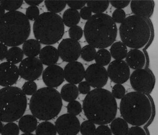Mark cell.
<instances>
[{
    "label": "cell",
    "mask_w": 158,
    "mask_h": 135,
    "mask_svg": "<svg viewBox=\"0 0 158 135\" xmlns=\"http://www.w3.org/2000/svg\"><path fill=\"white\" fill-rule=\"evenodd\" d=\"M130 1H111L110 3L117 9H122L127 7L130 3Z\"/></svg>",
    "instance_id": "obj_44"
},
{
    "label": "cell",
    "mask_w": 158,
    "mask_h": 135,
    "mask_svg": "<svg viewBox=\"0 0 158 135\" xmlns=\"http://www.w3.org/2000/svg\"><path fill=\"white\" fill-rule=\"evenodd\" d=\"M155 2L153 1H132L130 7L132 12L138 16L150 18L154 10Z\"/></svg>",
    "instance_id": "obj_18"
},
{
    "label": "cell",
    "mask_w": 158,
    "mask_h": 135,
    "mask_svg": "<svg viewBox=\"0 0 158 135\" xmlns=\"http://www.w3.org/2000/svg\"><path fill=\"white\" fill-rule=\"evenodd\" d=\"M85 67L78 61L68 63L64 69L65 79L69 83L79 84L82 81L85 77Z\"/></svg>",
    "instance_id": "obj_17"
},
{
    "label": "cell",
    "mask_w": 158,
    "mask_h": 135,
    "mask_svg": "<svg viewBox=\"0 0 158 135\" xmlns=\"http://www.w3.org/2000/svg\"><path fill=\"white\" fill-rule=\"evenodd\" d=\"M23 51L20 48L13 47L8 50L6 59L10 63L17 64L23 60Z\"/></svg>",
    "instance_id": "obj_27"
},
{
    "label": "cell",
    "mask_w": 158,
    "mask_h": 135,
    "mask_svg": "<svg viewBox=\"0 0 158 135\" xmlns=\"http://www.w3.org/2000/svg\"><path fill=\"white\" fill-rule=\"evenodd\" d=\"M43 63L36 57H27L23 60L19 66L20 76L25 80L34 81L43 73Z\"/></svg>",
    "instance_id": "obj_10"
},
{
    "label": "cell",
    "mask_w": 158,
    "mask_h": 135,
    "mask_svg": "<svg viewBox=\"0 0 158 135\" xmlns=\"http://www.w3.org/2000/svg\"><path fill=\"white\" fill-rule=\"evenodd\" d=\"M111 93L116 99H121L126 95V89L122 84H116L112 89Z\"/></svg>",
    "instance_id": "obj_39"
},
{
    "label": "cell",
    "mask_w": 158,
    "mask_h": 135,
    "mask_svg": "<svg viewBox=\"0 0 158 135\" xmlns=\"http://www.w3.org/2000/svg\"><path fill=\"white\" fill-rule=\"evenodd\" d=\"M95 124L89 120L83 121L80 128V132L83 135H95Z\"/></svg>",
    "instance_id": "obj_34"
},
{
    "label": "cell",
    "mask_w": 158,
    "mask_h": 135,
    "mask_svg": "<svg viewBox=\"0 0 158 135\" xmlns=\"http://www.w3.org/2000/svg\"><path fill=\"white\" fill-rule=\"evenodd\" d=\"M107 72L110 80L116 84L125 83L130 76L129 67L123 60H115L110 63Z\"/></svg>",
    "instance_id": "obj_14"
},
{
    "label": "cell",
    "mask_w": 158,
    "mask_h": 135,
    "mask_svg": "<svg viewBox=\"0 0 158 135\" xmlns=\"http://www.w3.org/2000/svg\"><path fill=\"white\" fill-rule=\"evenodd\" d=\"M27 108V98L16 86L4 87L0 90V120L4 123L20 119Z\"/></svg>",
    "instance_id": "obj_7"
},
{
    "label": "cell",
    "mask_w": 158,
    "mask_h": 135,
    "mask_svg": "<svg viewBox=\"0 0 158 135\" xmlns=\"http://www.w3.org/2000/svg\"><path fill=\"white\" fill-rule=\"evenodd\" d=\"M64 30L61 16L49 12L40 15L33 25V32L36 40L47 45L59 41L64 34Z\"/></svg>",
    "instance_id": "obj_8"
},
{
    "label": "cell",
    "mask_w": 158,
    "mask_h": 135,
    "mask_svg": "<svg viewBox=\"0 0 158 135\" xmlns=\"http://www.w3.org/2000/svg\"><path fill=\"white\" fill-rule=\"evenodd\" d=\"M63 106L58 90L51 87L39 89L31 98L29 108L34 117L40 120L48 121L59 114Z\"/></svg>",
    "instance_id": "obj_5"
},
{
    "label": "cell",
    "mask_w": 158,
    "mask_h": 135,
    "mask_svg": "<svg viewBox=\"0 0 158 135\" xmlns=\"http://www.w3.org/2000/svg\"><path fill=\"white\" fill-rule=\"evenodd\" d=\"M35 133L38 135H56L57 133L56 126L52 123L45 121L37 126Z\"/></svg>",
    "instance_id": "obj_29"
},
{
    "label": "cell",
    "mask_w": 158,
    "mask_h": 135,
    "mask_svg": "<svg viewBox=\"0 0 158 135\" xmlns=\"http://www.w3.org/2000/svg\"><path fill=\"white\" fill-rule=\"evenodd\" d=\"M42 79L48 87L53 88L58 87L64 81V70L58 65L48 66L43 71Z\"/></svg>",
    "instance_id": "obj_15"
},
{
    "label": "cell",
    "mask_w": 158,
    "mask_h": 135,
    "mask_svg": "<svg viewBox=\"0 0 158 135\" xmlns=\"http://www.w3.org/2000/svg\"><path fill=\"white\" fill-rule=\"evenodd\" d=\"M45 6L49 12L57 14L64 9L67 6V1H44Z\"/></svg>",
    "instance_id": "obj_31"
},
{
    "label": "cell",
    "mask_w": 158,
    "mask_h": 135,
    "mask_svg": "<svg viewBox=\"0 0 158 135\" xmlns=\"http://www.w3.org/2000/svg\"><path fill=\"white\" fill-rule=\"evenodd\" d=\"M0 48H1V60L2 61L4 58H6V56L7 54V46L4 43L2 42H0Z\"/></svg>",
    "instance_id": "obj_48"
},
{
    "label": "cell",
    "mask_w": 158,
    "mask_h": 135,
    "mask_svg": "<svg viewBox=\"0 0 158 135\" xmlns=\"http://www.w3.org/2000/svg\"><path fill=\"white\" fill-rule=\"evenodd\" d=\"M30 32L29 19L20 11L7 12L1 19L0 40L7 47H17L23 44Z\"/></svg>",
    "instance_id": "obj_3"
},
{
    "label": "cell",
    "mask_w": 158,
    "mask_h": 135,
    "mask_svg": "<svg viewBox=\"0 0 158 135\" xmlns=\"http://www.w3.org/2000/svg\"><path fill=\"white\" fill-rule=\"evenodd\" d=\"M81 17L77 10L69 9L63 13L62 20L65 25L69 27L76 26L80 21Z\"/></svg>",
    "instance_id": "obj_24"
},
{
    "label": "cell",
    "mask_w": 158,
    "mask_h": 135,
    "mask_svg": "<svg viewBox=\"0 0 158 135\" xmlns=\"http://www.w3.org/2000/svg\"><path fill=\"white\" fill-rule=\"evenodd\" d=\"M86 4L92 12L95 15L103 13L109 7L110 2L109 1H86Z\"/></svg>",
    "instance_id": "obj_28"
},
{
    "label": "cell",
    "mask_w": 158,
    "mask_h": 135,
    "mask_svg": "<svg viewBox=\"0 0 158 135\" xmlns=\"http://www.w3.org/2000/svg\"><path fill=\"white\" fill-rule=\"evenodd\" d=\"M2 121H1V123H0V124H1V130H0V132L1 133L2 131V130H3V124H2Z\"/></svg>",
    "instance_id": "obj_51"
},
{
    "label": "cell",
    "mask_w": 158,
    "mask_h": 135,
    "mask_svg": "<svg viewBox=\"0 0 158 135\" xmlns=\"http://www.w3.org/2000/svg\"><path fill=\"white\" fill-rule=\"evenodd\" d=\"M55 126L59 135H76L80 132V123L76 116L68 113L58 117Z\"/></svg>",
    "instance_id": "obj_13"
},
{
    "label": "cell",
    "mask_w": 158,
    "mask_h": 135,
    "mask_svg": "<svg viewBox=\"0 0 158 135\" xmlns=\"http://www.w3.org/2000/svg\"><path fill=\"white\" fill-rule=\"evenodd\" d=\"M80 15L83 20H88L92 16V12L89 7L85 6L80 10Z\"/></svg>",
    "instance_id": "obj_47"
},
{
    "label": "cell",
    "mask_w": 158,
    "mask_h": 135,
    "mask_svg": "<svg viewBox=\"0 0 158 135\" xmlns=\"http://www.w3.org/2000/svg\"><path fill=\"white\" fill-rule=\"evenodd\" d=\"M67 108L68 113L75 116L79 115L82 111V107L81 103L76 100L69 102Z\"/></svg>",
    "instance_id": "obj_36"
},
{
    "label": "cell",
    "mask_w": 158,
    "mask_h": 135,
    "mask_svg": "<svg viewBox=\"0 0 158 135\" xmlns=\"http://www.w3.org/2000/svg\"><path fill=\"white\" fill-rule=\"evenodd\" d=\"M108 78L106 69L97 63L90 65L85 71V79L94 88H102L105 86Z\"/></svg>",
    "instance_id": "obj_11"
},
{
    "label": "cell",
    "mask_w": 158,
    "mask_h": 135,
    "mask_svg": "<svg viewBox=\"0 0 158 135\" xmlns=\"http://www.w3.org/2000/svg\"><path fill=\"white\" fill-rule=\"evenodd\" d=\"M128 135H146L145 131L139 126H135L129 128Z\"/></svg>",
    "instance_id": "obj_46"
},
{
    "label": "cell",
    "mask_w": 158,
    "mask_h": 135,
    "mask_svg": "<svg viewBox=\"0 0 158 135\" xmlns=\"http://www.w3.org/2000/svg\"><path fill=\"white\" fill-rule=\"evenodd\" d=\"M19 126L21 132L27 135L31 134L36 130L38 126V120L33 115H27L20 118L19 121Z\"/></svg>",
    "instance_id": "obj_21"
},
{
    "label": "cell",
    "mask_w": 158,
    "mask_h": 135,
    "mask_svg": "<svg viewBox=\"0 0 158 135\" xmlns=\"http://www.w3.org/2000/svg\"><path fill=\"white\" fill-rule=\"evenodd\" d=\"M82 109L86 118L94 124H106L115 118L118 104L110 91L96 88L86 95L83 101Z\"/></svg>",
    "instance_id": "obj_1"
},
{
    "label": "cell",
    "mask_w": 158,
    "mask_h": 135,
    "mask_svg": "<svg viewBox=\"0 0 158 135\" xmlns=\"http://www.w3.org/2000/svg\"><path fill=\"white\" fill-rule=\"evenodd\" d=\"M40 60L43 65L47 66L54 65L59 59L58 49L52 45H47L41 50Z\"/></svg>",
    "instance_id": "obj_20"
},
{
    "label": "cell",
    "mask_w": 158,
    "mask_h": 135,
    "mask_svg": "<svg viewBox=\"0 0 158 135\" xmlns=\"http://www.w3.org/2000/svg\"><path fill=\"white\" fill-rule=\"evenodd\" d=\"M81 44L79 42L71 38L64 39L58 46L59 57L63 61L71 62L76 61L81 56Z\"/></svg>",
    "instance_id": "obj_12"
},
{
    "label": "cell",
    "mask_w": 158,
    "mask_h": 135,
    "mask_svg": "<svg viewBox=\"0 0 158 135\" xmlns=\"http://www.w3.org/2000/svg\"><path fill=\"white\" fill-rule=\"evenodd\" d=\"M67 4L71 9L77 10L85 7V5L86 4V1H67Z\"/></svg>",
    "instance_id": "obj_45"
},
{
    "label": "cell",
    "mask_w": 158,
    "mask_h": 135,
    "mask_svg": "<svg viewBox=\"0 0 158 135\" xmlns=\"http://www.w3.org/2000/svg\"><path fill=\"white\" fill-rule=\"evenodd\" d=\"M79 84L78 89L80 94L87 95L91 91V86L86 81H82Z\"/></svg>",
    "instance_id": "obj_43"
},
{
    "label": "cell",
    "mask_w": 158,
    "mask_h": 135,
    "mask_svg": "<svg viewBox=\"0 0 158 135\" xmlns=\"http://www.w3.org/2000/svg\"><path fill=\"white\" fill-rule=\"evenodd\" d=\"M38 86L33 81H28L24 83L22 90L26 95H32L37 91Z\"/></svg>",
    "instance_id": "obj_37"
},
{
    "label": "cell",
    "mask_w": 158,
    "mask_h": 135,
    "mask_svg": "<svg viewBox=\"0 0 158 135\" xmlns=\"http://www.w3.org/2000/svg\"><path fill=\"white\" fill-rule=\"evenodd\" d=\"M119 34L122 43L131 49H140L147 44L151 36V29L146 18L130 15L121 23Z\"/></svg>",
    "instance_id": "obj_6"
},
{
    "label": "cell",
    "mask_w": 158,
    "mask_h": 135,
    "mask_svg": "<svg viewBox=\"0 0 158 135\" xmlns=\"http://www.w3.org/2000/svg\"><path fill=\"white\" fill-rule=\"evenodd\" d=\"M20 133V128L16 124L9 123L4 126L1 134L2 135H19Z\"/></svg>",
    "instance_id": "obj_35"
},
{
    "label": "cell",
    "mask_w": 158,
    "mask_h": 135,
    "mask_svg": "<svg viewBox=\"0 0 158 135\" xmlns=\"http://www.w3.org/2000/svg\"><path fill=\"white\" fill-rule=\"evenodd\" d=\"M0 10H1V19H2L4 16V15L6 14V12H5L6 10L1 6H0Z\"/></svg>",
    "instance_id": "obj_50"
},
{
    "label": "cell",
    "mask_w": 158,
    "mask_h": 135,
    "mask_svg": "<svg viewBox=\"0 0 158 135\" xmlns=\"http://www.w3.org/2000/svg\"><path fill=\"white\" fill-rule=\"evenodd\" d=\"M111 56L110 52L106 49H100L98 50L95 54V63L101 66H106L110 63Z\"/></svg>",
    "instance_id": "obj_30"
},
{
    "label": "cell",
    "mask_w": 158,
    "mask_h": 135,
    "mask_svg": "<svg viewBox=\"0 0 158 135\" xmlns=\"http://www.w3.org/2000/svg\"><path fill=\"white\" fill-rule=\"evenodd\" d=\"M110 127L112 133L114 135H128L129 126L124 119L117 118L111 122Z\"/></svg>",
    "instance_id": "obj_25"
},
{
    "label": "cell",
    "mask_w": 158,
    "mask_h": 135,
    "mask_svg": "<svg viewBox=\"0 0 158 135\" xmlns=\"http://www.w3.org/2000/svg\"><path fill=\"white\" fill-rule=\"evenodd\" d=\"M110 51L111 56L113 58L118 60L124 59L128 53L127 47L120 41L113 43L111 45Z\"/></svg>",
    "instance_id": "obj_26"
},
{
    "label": "cell",
    "mask_w": 158,
    "mask_h": 135,
    "mask_svg": "<svg viewBox=\"0 0 158 135\" xmlns=\"http://www.w3.org/2000/svg\"><path fill=\"white\" fill-rule=\"evenodd\" d=\"M23 0H1L0 6L9 12L16 11L23 3Z\"/></svg>",
    "instance_id": "obj_32"
},
{
    "label": "cell",
    "mask_w": 158,
    "mask_h": 135,
    "mask_svg": "<svg viewBox=\"0 0 158 135\" xmlns=\"http://www.w3.org/2000/svg\"><path fill=\"white\" fill-rule=\"evenodd\" d=\"M132 88L137 92L149 94L155 86V80L151 72L146 69H141L134 71L130 76Z\"/></svg>",
    "instance_id": "obj_9"
},
{
    "label": "cell",
    "mask_w": 158,
    "mask_h": 135,
    "mask_svg": "<svg viewBox=\"0 0 158 135\" xmlns=\"http://www.w3.org/2000/svg\"><path fill=\"white\" fill-rule=\"evenodd\" d=\"M112 133L111 129L105 124H101L96 128L95 135H111Z\"/></svg>",
    "instance_id": "obj_42"
},
{
    "label": "cell",
    "mask_w": 158,
    "mask_h": 135,
    "mask_svg": "<svg viewBox=\"0 0 158 135\" xmlns=\"http://www.w3.org/2000/svg\"><path fill=\"white\" fill-rule=\"evenodd\" d=\"M22 50L27 57H35L41 51V44L36 39H29L23 44Z\"/></svg>",
    "instance_id": "obj_22"
},
{
    "label": "cell",
    "mask_w": 158,
    "mask_h": 135,
    "mask_svg": "<svg viewBox=\"0 0 158 135\" xmlns=\"http://www.w3.org/2000/svg\"><path fill=\"white\" fill-rule=\"evenodd\" d=\"M19 76V68L15 64L9 62L1 63L0 83L1 86H12L18 81Z\"/></svg>",
    "instance_id": "obj_16"
},
{
    "label": "cell",
    "mask_w": 158,
    "mask_h": 135,
    "mask_svg": "<svg viewBox=\"0 0 158 135\" xmlns=\"http://www.w3.org/2000/svg\"><path fill=\"white\" fill-rule=\"evenodd\" d=\"M122 118L132 126H141L150 120L152 114V106L147 95L137 91L126 94L120 103Z\"/></svg>",
    "instance_id": "obj_4"
},
{
    "label": "cell",
    "mask_w": 158,
    "mask_h": 135,
    "mask_svg": "<svg viewBox=\"0 0 158 135\" xmlns=\"http://www.w3.org/2000/svg\"><path fill=\"white\" fill-rule=\"evenodd\" d=\"M112 18L115 23H121L126 18V12L123 9H115L112 13Z\"/></svg>",
    "instance_id": "obj_41"
},
{
    "label": "cell",
    "mask_w": 158,
    "mask_h": 135,
    "mask_svg": "<svg viewBox=\"0 0 158 135\" xmlns=\"http://www.w3.org/2000/svg\"><path fill=\"white\" fill-rule=\"evenodd\" d=\"M24 2L30 6H36L42 3L43 2V0H41V1H24Z\"/></svg>",
    "instance_id": "obj_49"
},
{
    "label": "cell",
    "mask_w": 158,
    "mask_h": 135,
    "mask_svg": "<svg viewBox=\"0 0 158 135\" xmlns=\"http://www.w3.org/2000/svg\"><path fill=\"white\" fill-rule=\"evenodd\" d=\"M78 87L75 84L67 83L61 88L60 95L63 100L66 102L75 100L79 95Z\"/></svg>",
    "instance_id": "obj_23"
},
{
    "label": "cell",
    "mask_w": 158,
    "mask_h": 135,
    "mask_svg": "<svg viewBox=\"0 0 158 135\" xmlns=\"http://www.w3.org/2000/svg\"><path fill=\"white\" fill-rule=\"evenodd\" d=\"M126 58V63L128 66L135 70L143 68L146 64L145 56L139 49H130Z\"/></svg>",
    "instance_id": "obj_19"
},
{
    "label": "cell",
    "mask_w": 158,
    "mask_h": 135,
    "mask_svg": "<svg viewBox=\"0 0 158 135\" xmlns=\"http://www.w3.org/2000/svg\"><path fill=\"white\" fill-rule=\"evenodd\" d=\"M83 31L82 27L78 25L70 27L69 30V36L73 40L78 41L80 40L83 36Z\"/></svg>",
    "instance_id": "obj_38"
},
{
    "label": "cell",
    "mask_w": 158,
    "mask_h": 135,
    "mask_svg": "<svg viewBox=\"0 0 158 135\" xmlns=\"http://www.w3.org/2000/svg\"><path fill=\"white\" fill-rule=\"evenodd\" d=\"M96 53L97 51L95 48L90 44H87L81 49V58L85 61H92L94 60Z\"/></svg>",
    "instance_id": "obj_33"
},
{
    "label": "cell",
    "mask_w": 158,
    "mask_h": 135,
    "mask_svg": "<svg viewBox=\"0 0 158 135\" xmlns=\"http://www.w3.org/2000/svg\"><path fill=\"white\" fill-rule=\"evenodd\" d=\"M25 15L29 20L35 21L40 15L39 9L35 6H30L27 9Z\"/></svg>",
    "instance_id": "obj_40"
},
{
    "label": "cell",
    "mask_w": 158,
    "mask_h": 135,
    "mask_svg": "<svg viewBox=\"0 0 158 135\" xmlns=\"http://www.w3.org/2000/svg\"><path fill=\"white\" fill-rule=\"evenodd\" d=\"M83 32L89 44L96 49H105L110 47L115 41L118 28L109 15L95 14L87 20Z\"/></svg>",
    "instance_id": "obj_2"
}]
</instances>
